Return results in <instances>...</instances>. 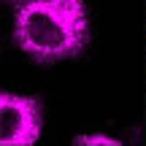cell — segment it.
<instances>
[{
    "mask_svg": "<svg viewBox=\"0 0 146 146\" xmlns=\"http://www.w3.org/2000/svg\"><path fill=\"white\" fill-rule=\"evenodd\" d=\"M14 41L30 60L54 65L78 57L89 43L84 0H14Z\"/></svg>",
    "mask_w": 146,
    "mask_h": 146,
    "instance_id": "6da1fadb",
    "label": "cell"
},
{
    "mask_svg": "<svg viewBox=\"0 0 146 146\" xmlns=\"http://www.w3.org/2000/svg\"><path fill=\"white\" fill-rule=\"evenodd\" d=\"M43 133V106L33 95L0 89V146H33Z\"/></svg>",
    "mask_w": 146,
    "mask_h": 146,
    "instance_id": "7a4b0ae2",
    "label": "cell"
},
{
    "mask_svg": "<svg viewBox=\"0 0 146 146\" xmlns=\"http://www.w3.org/2000/svg\"><path fill=\"white\" fill-rule=\"evenodd\" d=\"M73 143H78V146H119V141L116 138H108V135H100V133H95V135H78V138H73Z\"/></svg>",
    "mask_w": 146,
    "mask_h": 146,
    "instance_id": "3957f363",
    "label": "cell"
}]
</instances>
